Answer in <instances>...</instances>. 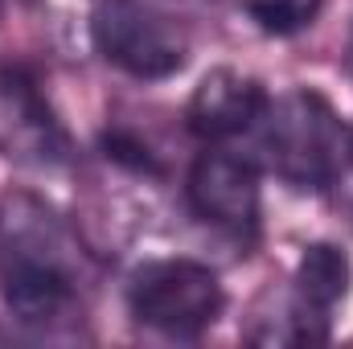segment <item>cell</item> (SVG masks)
<instances>
[{
    "label": "cell",
    "mask_w": 353,
    "mask_h": 349,
    "mask_svg": "<svg viewBox=\"0 0 353 349\" xmlns=\"http://www.w3.org/2000/svg\"><path fill=\"white\" fill-rule=\"evenodd\" d=\"M90 255L62 214L33 193L0 201V296L25 329H62L83 312Z\"/></svg>",
    "instance_id": "obj_1"
},
{
    "label": "cell",
    "mask_w": 353,
    "mask_h": 349,
    "mask_svg": "<svg viewBox=\"0 0 353 349\" xmlns=\"http://www.w3.org/2000/svg\"><path fill=\"white\" fill-rule=\"evenodd\" d=\"M255 132L267 169L300 193L333 189L353 165V123L316 87L275 94Z\"/></svg>",
    "instance_id": "obj_2"
},
{
    "label": "cell",
    "mask_w": 353,
    "mask_h": 349,
    "mask_svg": "<svg viewBox=\"0 0 353 349\" xmlns=\"http://www.w3.org/2000/svg\"><path fill=\"white\" fill-rule=\"evenodd\" d=\"M123 300L136 325L157 329L165 337H197L222 317L226 288L210 263L165 255V259H144L128 275Z\"/></svg>",
    "instance_id": "obj_3"
},
{
    "label": "cell",
    "mask_w": 353,
    "mask_h": 349,
    "mask_svg": "<svg viewBox=\"0 0 353 349\" xmlns=\"http://www.w3.org/2000/svg\"><path fill=\"white\" fill-rule=\"evenodd\" d=\"M87 29L94 54L140 83L173 79L189 62L185 29L152 0H90Z\"/></svg>",
    "instance_id": "obj_4"
},
{
    "label": "cell",
    "mask_w": 353,
    "mask_h": 349,
    "mask_svg": "<svg viewBox=\"0 0 353 349\" xmlns=\"http://www.w3.org/2000/svg\"><path fill=\"white\" fill-rule=\"evenodd\" d=\"M0 148L37 169H58L70 161V132L29 62H0Z\"/></svg>",
    "instance_id": "obj_5"
},
{
    "label": "cell",
    "mask_w": 353,
    "mask_h": 349,
    "mask_svg": "<svg viewBox=\"0 0 353 349\" xmlns=\"http://www.w3.org/2000/svg\"><path fill=\"white\" fill-rule=\"evenodd\" d=\"M185 197L201 222L239 239L255 235L259 214H263V185H259L255 161L222 144H205V152L193 157L189 177H185Z\"/></svg>",
    "instance_id": "obj_6"
},
{
    "label": "cell",
    "mask_w": 353,
    "mask_h": 349,
    "mask_svg": "<svg viewBox=\"0 0 353 349\" xmlns=\"http://www.w3.org/2000/svg\"><path fill=\"white\" fill-rule=\"evenodd\" d=\"M267 103L271 94L255 74H243L234 66H214L185 103V128L201 144H230L259 128Z\"/></svg>",
    "instance_id": "obj_7"
},
{
    "label": "cell",
    "mask_w": 353,
    "mask_h": 349,
    "mask_svg": "<svg viewBox=\"0 0 353 349\" xmlns=\"http://www.w3.org/2000/svg\"><path fill=\"white\" fill-rule=\"evenodd\" d=\"M353 288V263L350 251L337 247V243H308L296 259V271H292V304L296 312L304 317L308 333L321 341H329V325H333V312L350 300Z\"/></svg>",
    "instance_id": "obj_8"
},
{
    "label": "cell",
    "mask_w": 353,
    "mask_h": 349,
    "mask_svg": "<svg viewBox=\"0 0 353 349\" xmlns=\"http://www.w3.org/2000/svg\"><path fill=\"white\" fill-rule=\"evenodd\" d=\"M325 0H243V12L267 37H296L316 25Z\"/></svg>",
    "instance_id": "obj_9"
},
{
    "label": "cell",
    "mask_w": 353,
    "mask_h": 349,
    "mask_svg": "<svg viewBox=\"0 0 353 349\" xmlns=\"http://www.w3.org/2000/svg\"><path fill=\"white\" fill-rule=\"evenodd\" d=\"M103 157L111 161V165H119V169H128V173H144V177H161V161H157V152L136 136V132H128V128H111V132H103Z\"/></svg>",
    "instance_id": "obj_10"
},
{
    "label": "cell",
    "mask_w": 353,
    "mask_h": 349,
    "mask_svg": "<svg viewBox=\"0 0 353 349\" xmlns=\"http://www.w3.org/2000/svg\"><path fill=\"white\" fill-rule=\"evenodd\" d=\"M350 70H353V33H350Z\"/></svg>",
    "instance_id": "obj_11"
},
{
    "label": "cell",
    "mask_w": 353,
    "mask_h": 349,
    "mask_svg": "<svg viewBox=\"0 0 353 349\" xmlns=\"http://www.w3.org/2000/svg\"><path fill=\"white\" fill-rule=\"evenodd\" d=\"M21 4H33V0H21Z\"/></svg>",
    "instance_id": "obj_12"
},
{
    "label": "cell",
    "mask_w": 353,
    "mask_h": 349,
    "mask_svg": "<svg viewBox=\"0 0 353 349\" xmlns=\"http://www.w3.org/2000/svg\"><path fill=\"white\" fill-rule=\"evenodd\" d=\"M350 169H353V165H350Z\"/></svg>",
    "instance_id": "obj_13"
}]
</instances>
